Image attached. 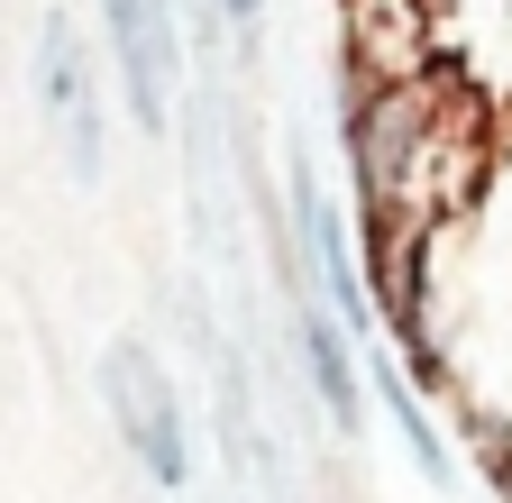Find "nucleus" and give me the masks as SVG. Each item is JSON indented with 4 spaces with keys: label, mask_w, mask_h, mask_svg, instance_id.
Returning a JSON list of instances; mask_svg holds the SVG:
<instances>
[{
    "label": "nucleus",
    "mask_w": 512,
    "mask_h": 503,
    "mask_svg": "<svg viewBox=\"0 0 512 503\" xmlns=\"http://www.w3.org/2000/svg\"><path fill=\"white\" fill-rule=\"evenodd\" d=\"M101 403H110V421H119V439H128V458L147 467V485L183 494V485H192V430H183V403H174V385H165V366H156L138 339H119V348L101 357Z\"/></svg>",
    "instance_id": "obj_1"
},
{
    "label": "nucleus",
    "mask_w": 512,
    "mask_h": 503,
    "mask_svg": "<svg viewBox=\"0 0 512 503\" xmlns=\"http://www.w3.org/2000/svg\"><path fill=\"white\" fill-rule=\"evenodd\" d=\"M183 10H192V0H101L110 65H119V92H128V110H138L147 138H165V119H174V83H183Z\"/></svg>",
    "instance_id": "obj_2"
},
{
    "label": "nucleus",
    "mask_w": 512,
    "mask_h": 503,
    "mask_svg": "<svg viewBox=\"0 0 512 503\" xmlns=\"http://www.w3.org/2000/svg\"><path fill=\"white\" fill-rule=\"evenodd\" d=\"M37 110H46L64 165H74V183H101V83H92L83 28L64 19V10L37 19Z\"/></svg>",
    "instance_id": "obj_3"
},
{
    "label": "nucleus",
    "mask_w": 512,
    "mask_h": 503,
    "mask_svg": "<svg viewBox=\"0 0 512 503\" xmlns=\"http://www.w3.org/2000/svg\"><path fill=\"white\" fill-rule=\"evenodd\" d=\"M293 238H302L311 293L348 321V339H366V330H375V293H366V275H357V257H348V220H339V202L311 183L302 156H293Z\"/></svg>",
    "instance_id": "obj_4"
},
{
    "label": "nucleus",
    "mask_w": 512,
    "mask_h": 503,
    "mask_svg": "<svg viewBox=\"0 0 512 503\" xmlns=\"http://www.w3.org/2000/svg\"><path fill=\"white\" fill-rule=\"evenodd\" d=\"M293 357H302V385H311V403H320V421H330L339 439H357L366 430V394H357V339H348V321L330 302H320L311 284L293 293Z\"/></svg>",
    "instance_id": "obj_5"
},
{
    "label": "nucleus",
    "mask_w": 512,
    "mask_h": 503,
    "mask_svg": "<svg viewBox=\"0 0 512 503\" xmlns=\"http://www.w3.org/2000/svg\"><path fill=\"white\" fill-rule=\"evenodd\" d=\"M366 385H375V403H384V412H394L412 467H421L430 485H448V449H439V430H430V412H421V385H412L403 366H384V357H366Z\"/></svg>",
    "instance_id": "obj_6"
},
{
    "label": "nucleus",
    "mask_w": 512,
    "mask_h": 503,
    "mask_svg": "<svg viewBox=\"0 0 512 503\" xmlns=\"http://www.w3.org/2000/svg\"><path fill=\"white\" fill-rule=\"evenodd\" d=\"M202 10H211L238 46H256V37H266V0H202Z\"/></svg>",
    "instance_id": "obj_7"
},
{
    "label": "nucleus",
    "mask_w": 512,
    "mask_h": 503,
    "mask_svg": "<svg viewBox=\"0 0 512 503\" xmlns=\"http://www.w3.org/2000/svg\"><path fill=\"white\" fill-rule=\"evenodd\" d=\"M476 458H485V485H494V494L512 503V430H494V439H485Z\"/></svg>",
    "instance_id": "obj_8"
}]
</instances>
